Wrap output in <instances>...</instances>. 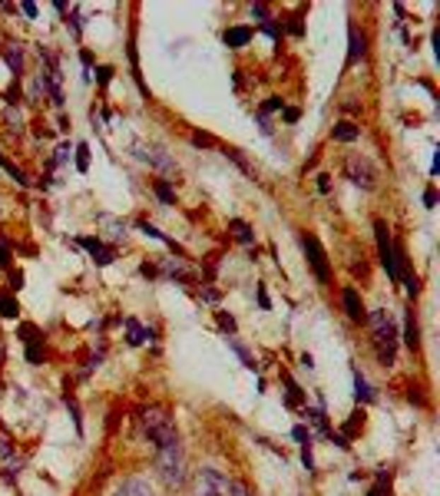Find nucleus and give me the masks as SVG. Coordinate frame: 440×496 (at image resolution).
Instances as JSON below:
<instances>
[{"instance_id": "nucleus-12", "label": "nucleus", "mask_w": 440, "mask_h": 496, "mask_svg": "<svg viewBox=\"0 0 440 496\" xmlns=\"http://www.w3.org/2000/svg\"><path fill=\"white\" fill-rule=\"evenodd\" d=\"M354 397H358V400H364V404H368V400H374V391H371V384L361 377V371H354Z\"/></svg>"}, {"instance_id": "nucleus-28", "label": "nucleus", "mask_w": 440, "mask_h": 496, "mask_svg": "<svg viewBox=\"0 0 440 496\" xmlns=\"http://www.w3.org/2000/svg\"><path fill=\"white\" fill-rule=\"evenodd\" d=\"M219 324H222L226 331H236V321H232V318H226V314H219Z\"/></svg>"}, {"instance_id": "nucleus-7", "label": "nucleus", "mask_w": 440, "mask_h": 496, "mask_svg": "<svg viewBox=\"0 0 440 496\" xmlns=\"http://www.w3.org/2000/svg\"><path fill=\"white\" fill-rule=\"evenodd\" d=\"M139 156H143L146 162H153L156 169H163V173H175V162L169 159L163 149H156V146H149V149H146V146H139Z\"/></svg>"}, {"instance_id": "nucleus-21", "label": "nucleus", "mask_w": 440, "mask_h": 496, "mask_svg": "<svg viewBox=\"0 0 440 496\" xmlns=\"http://www.w3.org/2000/svg\"><path fill=\"white\" fill-rule=\"evenodd\" d=\"M308 417L315 420V427H318V430H325V434H331V430H328V417H325V410H308Z\"/></svg>"}, {"instance_id": "nucleus-8", "label": "nucleus", "mask_w": 440, "mask_h": 496, "mask_svg": "<svg viewBox=\"0 0 440 496\" xmlns=\"http://www.w3.org/2000/svg\"><path fill=\"white\" fill-rule=\"evenodd\" d=\"M341 298H345V311H348L351 321H364V318H368V311H364V304H361V298H358L354 288H345Z\"/></svg>"}, {"instance_id": "nucleus-3", "label": "nucleus", "mask_w": 440, "mask_h": 496, "mask_svg": "<svg viewBox=\"0 0 440 496\" xmlns=\"http://www.w3.org/2000/svg\"><path fill=\"white\" fill-rule=\"evenodd\" d=\"M143 430H146V437L153 440L156 450H159V446H169V444H179L173 417L166 414L163 407H149V410H146L143 414Z\"/></svg>"}, {"instance_id": "nucleus-20", "label": "nucleus", "mask_w": 440, "mask_h": 496, "mask_svg": "<svg viewBox=\"0 0 440 496\" xmlns=\"http://www.w3.org/2000/svg\"><path fill=\"white\" fill-rule=\"evenodd\" d=\"M285 384H288V404H291V407H298V404H301V391H298V384H295V381H291V377H288Z\"/></svg>"}, {"instance_id": "nucleus-15", "label": "nucleus", "mask_w": 440, "mask_h": 496, "mask_svg": "<svg viewBox=\"0 0 440 496\" xmlns=\"http://www.w3.org/2000/svg\"><path fill=\"white\" fill-rule=\"evenodd\" d=\"M126 331H129V345H143L146 338H153V331H143L136 321H126Z\"/></svg>"}, {"instance_id": "nucleus-22", "label": "nucleus", "mask_w": 440, "mask_h": 496, "mask_svg": "<svg viewBox=\"0 0 440 496\" xmlns=\"http://www.w3.org/2000/svg\"><path fill=\"white\" fill-rule=\"evenodd\" d=\"M0 166H4V169H7V173H11V175H13V179H17V183H21V185H27V175H23L21 169H17V166H11V162L4 159V156H0Z\"/></svg>"}, {"instance_id": "nucleus-18", "label": "nucleus", "mask_w": 440, "mask_h": 496, "mask_svg": "<svg viewBox=\"0 0 440 496\" xmlns=\"http://www.w3.org/2000/svg\"><path fill=\"white\" fill-rule=\"evenodd\" d=\"M0 314L4 318H17V301H13L11 294H0Z\"/></svg>"}, {"instance_id": "nucleus-30", "label": "nucleus", "mask_w": 440, "mask_h": 496, "mask_svg": "<svg viewBox=\"0 0 440 496\" xmlns=\"http://www.w3.org/2000/svg\"><path fill=\"white\" fill-rule=\"evenodd\" d=\"M272 110H282V100H278V96H272V100L265 103V113H272Z\"/></svg>"}, {"instance_id": "nucleus-5", "label": "nucleus", "mask_w": 440, "mask_h": 496, "mask_svg": "<svg viewBox=\"0 0 440 496\" xmlns=\"http://www.w3.org/2000/svg\"><path fill=\"white\" fill-rule=\"evenodd\" d=\"M348 179L354 185H361V189H374V185H378V169H374L371 159H364V156H351L348 159Z\"/></svg>"}, {"instance_id": "nucleus-11", "label": "nucleus", "mask_w": 440, "mask_h": 496, "mask_svg": "<svg viewBox=\"0 0 440 496\" xmlns=\"http://www.w3.org/2000/svg\"><path fill=\"white\" fill-rule=\"evenodd\" d=\"M252 40V30L248 27H236V30H226V43L228 47H245Z\"/></svg>"}, {"instance_id": "nucleus-27", "label": "nucleus", "mask_w": 440, "mask_h": 496, "mask_svg": "<svg viewBox=\"0 0 440 496\" xmlns=\"http://www.w3.org/2000/svg\"><path fill=\"white\" fill-rule=\"evenodd\" d=\"M295 440L298 444H311V434H308L305 427H295Z\"/></svg>"}, {"instance_id": "nucleus-9", "label": "nucleus", "mask_w": 440, "mask_h": 496, "mask_svg": "<svg viewBox=\"0 0 440 496\" xmlns=\"http://www.w3.org/2000/svg\"><path fill=\"white\" fill-rule=\"evenodd\" d=\"M83 248H90V255L96 258L100 265H110L113 262V248H106L100 238H83Z\"/></svg>"}, {"instance_id": "nucleus-23", "label": "nucleus", "mask_w": 440, "mask_h": 496, "mask_svg": "<svg viewBox=\"0 0 440 496\" xmlns=\"http://www.w3.org/2000/svg\"><path fill=\"white\" fill-rule=\"evenodd\" d=\"M156 195H159V199H163L166 205H173V199H175V195H173V189H169V185H166V183H156Z\"/></svg>"}, {"instance_id": "nucleus-32", "label": "nucleus", "mask_w": 440, "mask_h": 496, "mask_svg": "<svg viewBox=\"0 0 440 496\" xmlns=\"http://www.w3.org/2000/svg\"><path fill=\"white\" fill-rule=\"evenodd\" d=\"M381 486H384V480H381V483L374 486V490H371V496H384V490H381Z\"/></svg>"}, {"instance_id": "nucleus-16", "label": "nucleus", "mask_w": 440, "mask_h": 496, "mask_svg": "<svg viewBox=\"0 0 440 496\" xmlns=\"http://www.w3.org/2000/svg\"><path fill=\"white\" fill-rule=\"evenodd\" d=\"M404 341H407V347H417V321H414V314L407 311V318H404Z\"/></svg>"}, {"instance_id": "nucleus-24", "label": "nucleus", "mask_w": 440, "mask_h": 496, "mask_svg": "<svg viewBox=\"0 0 440 496\" xmlns=\"http://www.w3.org/2000/svg\"><path fill=\"white\" fill-rule=\"evenodd\" d=\"M76 166L86 173V166H90V149L86 146H76Z\"/></svg>"}, {"instance_id": "nucleus-10", "label": "nucleus", "mask_w": 440, "mask_h": 496, "mask_svg": "<svg viewBox=\"0 0 440 496\" xmlns=\"http://www.w3.org/2000/svg\"><path fill=\"white\" fill-rule=\"evenodd\" d=\"M116 496H156V493L146 480H126V483L116 490Z\"/></svg>"}, {"instance_id": "nucleus-29", "label": "nucleus", "mask_w": 440, "mask_h": 496, "mask_svg": "<svg viewBox=\"0 0 440 496\" xmlns=\"http://www.w3.org/2000/svg\"><path fill=\"white\" fill-rule=\"evenodd\" d=\"M70 159V146H60V149H57V162H66Z\"/></svg>"}, {"instance_id": "nucleus-19", "label": "nucleus", "mask_w": 440, "mask_h": 496, "mask_svg": "<svg viewBox=\"0 0 440 496\" xmlns=\"http://www.w3.org/2000/svg\"><path fill=\"white\" fill-rule=\"evenodd\" d=\"M4 57H7V63H11V70H13V73H21V67H23V57H21V50H13V47H7V53H4Z\"/></svg>"}, {"instance_id": "nucleus-13", "label": "nucleus", "mask_w": 440, "mask_h": 496, "mask_svg": "<svg viewBox=\"0 0 440 496\" xmlns=\"http://www.w3.org/2000/svg\"><path fill=\"white\" fill-rule=\"evenodd\" d=\"M335 139L338 142H354L358 139V126H354V122H338V126H335Z\"/></svg>"}, {"instance_id": "nucleus-26", "label": "nucleus", "mask_w": 440, "mask_h": 496, "mask_svg": "<svg viewBox=\"0 0 440 496\" xmlns=\"http://www.w3.org/2000/svg\"><path fill=\"white\" fill-rule=\"evenodd\" d=\"M228 496H252V490H248L245 483H232V493Z\"/></svg>"}, {"instance_id": "nucleus-2", "label": "nucleus", "mask_w": 440, "mask_h": 496, "mask_svg": "<svg viewBox=\"0 0 440 496\" xmlns=\"http://www.w3.org/2000/svg\"><path fill=\"white\" fill-rule=\"evenodd\" d=\"M156 470H159V480L166 486H183L185 483V454L179 444L159 446L156 450Z\"/></svg>"}, {"instance_id": "nucleus-4", "label": "nucleus", "mask_w": 440, "mask_h": 496, "mask_svg": "<svg viewBox=\"0 0 440 496\" xmlns=\"http://www.w3.org/2000/svg\"><path fill=\"white\" fill-rule=\"evenodd\" d=\"M228 493H232V480L226 473H219L212 466L195 473V496H228Z\"/></svg>"}, {"instance_id": "nucleus-6", "label": "nucleus", "mask_w": 440, "mask_h": 496, "mask_svg": "<svg viewBox=\"0 0 440 496\" xmlns=\"http://www.w3.org/2000/svg\"><path fill=\"white\" fill-rule=\"evenodd\" d=\"M301 245H305L308 262H311V268H315L318 282H331V268H328V255H325V248L318 245V238H315V235H301Z\"/></svg>"}, {"instance_id": "nucleus-1", "label": "nucleus", "mask_w": 440, "mask_h": 496, "mask_svg": "<svg viewBox=\"0 0 440 496\" xmlns=\"http://www.w3.org/2000/svg\"><path fill=\"white\" fill-rule=\"evenodd\" d=\"M371 341L378 351L381 364H394V351H398V328L388 318V311H374L371 314Z\"/></svg>"}, {"instance_id": "nucleus-17", "label": "nucleus", "mask_w": 440, "mask_h": 496, "mask_svg": "<svg viewBox=\"0 0 440 496\" xmlns=\"http://www.w3.org/2000/svg\"><path fill=\"white\" fill-rule=\"evenodd\" d=\"M228 229L236 232V238H238V242H242V245H248V242H252V229H248V225L242 222V219H232V225H228Z\"/></svg>"}, {"instance_id": "nucleus-31", "label": "nucleus", "mask_w": 440, "mask_h": 496, "mask_svg": "<svg viewBox=\"0 0 440 496\" xmlns=\"http://www.w3.org/2000/svg\"><path fill=\"white\" fill-rule=\"evenodd\" d=\"M23 13H27V17H37V4H23Z\"/></svg>"}, {"instance_id": "nucleus-25", "label": "nucleus", "mask_w": 440, "mask_h": 496, "mask_svg": "<svg viewBox=\"0 0 440 496\" xmlns=\"http://www.w3.org/2000/svg\"><path fill=\"white\" fill-rule=\"evenodd\" d=\"M7 262H11V245L0 238V265H7Z\"/></svg>"}, {"instance_id": "nucleus-14", "label": "nucleus", "mask_w": 440, "mask_h": 496, "mask_svg": "<svg viewBox=\"0 0 440 496\" xmlns=\"http://www.w3.org/2000/svg\"><path fill=\"white\" fill-rule=\"evenodd\" d=\"M364 57V37L358 30H351V50H348V63H358Z\"/></svg>"}]
</instances>
